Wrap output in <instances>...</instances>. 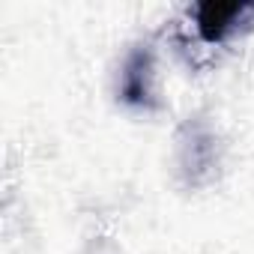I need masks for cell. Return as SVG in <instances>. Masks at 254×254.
I'll use <instances>...</instances> for the list:
<instances>
[{
	"label": "cell",
	"instance_id": "7a4b0ae2",
	"mask_svg": "<svg viewBox=\"0 0 254 254\" xmlns=\"http://www.w3.org/2000/svg\"><path fill=\"white\" fill-rule=\"evenodd\" d=\"M120 99L129 108H156V57L150 45H138L129 51L120 69Z\"/></svg>",
	"mask_w": 254,
	"mask_h": 254
},
{
	"label": "cell",
	"instance_id": "6da1fadb",
	"mask_svg": "<svg viewBox=\"0 0 254 254\" xmlns=\"http://www.w3.org/2000/svg\"><path fill=\"white\" fill-rule=\"evenodd\" d=\"M191 18H194V30L200 42L221 45L254 24V3H248V0H236V3H215V0H209V3L191 6Z\"/></svg>",
	"mask_w": 254,
	"mask_h": 254
}]
</instances>
